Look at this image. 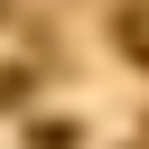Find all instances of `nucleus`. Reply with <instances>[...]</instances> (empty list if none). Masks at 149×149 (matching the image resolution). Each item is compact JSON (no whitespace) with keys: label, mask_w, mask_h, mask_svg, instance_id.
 I'll return each instance as SVG.
<instances>
[{"label":"nucleus","mask_w":149,"mask_h":149,"mask_svg":"<svg viewBox=\"0 0 149 149\" xmlns=\"http://www.w3.org/2000/svg\"><path fill=\"white\" fill-rule=\"evenodd\" d=\"M121 47H130V56H149V9H121Z\"/></svg>","instance_id":"1"}]
</instances>
